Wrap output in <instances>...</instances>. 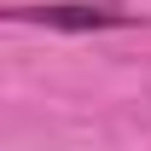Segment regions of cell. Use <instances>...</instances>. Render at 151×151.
<instances>
[{
    "label": "cell",
    "instance_id": "1",
    "mask_svg": "<svg viewBox=\"0 0 151 151\" xmlns=\"http://www.w3.org/2000/svg\"><path fill=\"white\" fill-rule=\"evenodd\" d=\"M18 23H41V29H70V35H93V29H128L134 12L116 0H58V6H18Z\"/></svg>",
    "mask_w": 151,
    "mask_h": 151
}]
</instances>
